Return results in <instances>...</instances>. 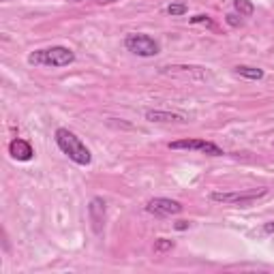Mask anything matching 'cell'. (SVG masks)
Masks as SVG:
<instances>
[{"label":"cell","mask_w":274,"mask_h":274,"mask_svg":"<svg viewBox=\"0 0 274 274\" xmlns=\"http://www.w3.org/2000/svg\"><path fill=\"white\" fill-rule=\"evenodd\" d=\"M56 144H58V148L71 161H73V163H77V165H90V161H92L90 150L86 148V144L79 140L73 131H69V128H56Z\"/></svg>","instance_id":"obj_1"},{"label":"cell","mask_w":274,"mask_h":274,"mask_svg":"<svg viewBox=\"0 0 274 274\" xmlns=\"http://www.w3.org/2000/svg\"><path fill=\"white\" fill-rule=\"evenodd\" d=\"M75 60L73 50L64 45H54V47H45V50H37L28 56L30 64H43V67H52V69H60V67H69Z\"/></svg>","instance_id":"obj_2"},{"label":"cell","mask_w":274,"mask_h":274,"mask_svg":"<svg viewBox=\"0 0 274 274\" xmlns=\"http://www.w3.org/2000/svg\"><path fill=\"white\" fill-rule=\"evenodd\" d=\"M124 47L131 54L140 56V58H152V56H157L161 52V47L155 39L148 37V35H142V32H131V35H126Z\"/></svg>","instance_id":"obj_3"},{"label":"cell","mask_w":274,"mask_h":274,"mask_svg":"<svg viewBox=\"0 0 274 274\" xmlns=\"http://www.w3.org/2000/svg\"><path fill=\"white\" fill-rule=\"evenodd\" d=\"M268 189H253V191H233V193H219L214 191L210 199L216 204H231V206H251L253 201L261 199Z\"/></svg>","instance_id":"obj_4"},{"label":"cell","mask_w":274,"mask_h":274,"mask_svg":"<svg viewBox=\"0 0 274 274\" xmlns=\"http://www.w3.org/2000/svg\"><path fill=\"white\" fill-rule=\"evenodd\" d=\"M169 148L172 150H197L210 157H223V150L214 142H206V140H178V142L169 144Z\"/></svg>","instance_id":"obj_5"},{"label":"cell","mask_w":274,"mask_h":274,"mask_svg":"<svg viewBox=\"0 0 274 274\" xmlns=\"http://www.w3.org/2000/svg\"><path fill=\"white\" fill-rule=\"evenodd\" d=\"M146 212L155 214V216H174L182 212V204L169 197H155L146 204Z\"/></svg>","instance_id":"obj_6"},{"label":"cell","mask_w":274,"mask_h":274,"mask_svg":"<svg viewBox=\"0 0 274 274\" xmlns=\"http://www.w3.org/2000/svg\"><path fill=\"white\" fill-rule=\"evenodd\" d=\"M161 73L165 75H180V77H193V79H206L208 73L201 67H187V64H174V67H163Z\"/></svg>","instance_id":"obj_7"},{"label":"cell","mask_w":274,"mask_h":274,"mask_svg":"<svg viewBox=\"0 0 274 274\" xmlns=\"http://www.w3.org/2000/svg\"><path fill=\"white\" fill-rule=\"evenodd\" d=\"M88 214H90V221H92V229L96 233H101L103 229V223H105V201L101 197H94L88 206Z\"/></svg>","instance_id":"obj_8"},{"label":"cell","mask_w":274,"mask_h":274,"mask_svg":"<svg viewBox=\"0 0 274 274\" xmlns=\"http://www.w3.org/2000/svg\"><path fill=\"white\" fill-rule=\"evenodd\" d=\"M9 155H11L15 161H30L32 157H35V150H32L30 142L15 137V140L9 144Z\"/></svg>","instance_id":"obj_9"},{"label":"cell","mask_w":274,"mask_h":274,"mask_svg":"<svg viewBox=\"0 0 274 274\" xmlns=\"http://www.w3.org/2000/svg\"><path fill=\"white\" fill-rule=\"evenodd\" d=\"M148 122H189L184 114H176V111H163V109H148L146 111Z\"/></svg>","instance_id":"obj_10"},{"label":"cell","mask_w":274,"mask_h":274,"mask_svg":"<svg viewBox=\"0 0 274 274\" xmlns=\"http://www.w3.org/2000/svg\"><path fill=\"white\" fill-rule=\"evenodd\" d=\"M233 71H236V75L244 77V79H253V82H257V79L263 77V71H261V69H257V67H246V64H240V67H236Z\"/></svg>","instance_id":"obj_11"},{"label":"cell","mask_w":274,"mask_h":274,"mask_svg":"<svg viewBox=\"0 0 274 274\" xmlns=\"http://www.w3.org/2000/svg\"><path fill=\"white\" fill-rule=\"evenodd\" d=\"M233 9L240 13V18H251L255 13V5L253 0H233Z\"/></svg>","instance_id":"obj_12"},{"label":"cell","mask_w":274,"mask_h":274,"mask_svg":"<svg viewBox=\"0 0 274 274\" xmlns=\"http://www.w3.org/2000/svg\"><path fill=\"white\" fill-rule=\"evenodd\" d=\"M172 248H174V240H167V238L155 240V253H169Z\"/></svg>","instance_id":"obj_13"},{"label":"cell","mask_w":274,"mask_h":274,"mask_svg":"<svg viewBox=\"0 0 274 274\" xmlns=\"http://www.w3.org/2000/svg\"><path fill=\"white\" fill-rule=\"evenodd\" d=\"M187 11H189V7L184 5V3H172V5L167 7V13L172 15V18H180V15H184Z\"/></svg>","instance_id":"obj_14"},{"label":"cell","mask_w":274,"mask_h":274,"mask_svg":"<svg viewBox=\"0 0 274 274\" xmlns=\"http://www.w3.org/2000/svg\"><path fill=\"white\" fill-rule=\"evenodd\" d=\"M225 22H227L231 28H240V26H242V20H240L236 13H227V15H225Z\"/></svg>","instance_id":"obj_15"},{"label":"cell","mask_w":274,"mask_h":274,"mask_svg":"<svg viewBox=\"0 0 274 274\" xmlns=\"http://www.w3.org/2000/svg\"><path fill=\"white\" fill-rule=\"evenodd\" d=\"M191 24H206V26H212V20L208 18V15H195V18H191Z\"/></svg>","instance_id":"obj_16"},{"label":"cell","mask_w":274,"mask_h":274,"mask_svg":"<svg viewBox=\"0 0 274 274\" xmlns=\"http://www.w3.org/2000/svg\"><path fill=\"white\" fill-rule=\"evenodd\" d=\"M174 227L178 229V231H184V229H189V221H178V223L174 225Z\"/></svg>","instance_id":"obj_17"},{"label":"cell","mask_w":274,"mask_h":274,"mask_svg":"<svg viewBox=\"0 0 274 274\" xmlns=\"http://www.w3.org/2000/svg\"><path fill=\"white\" fill-rule=\"evenodd\" d=\"M263 231H265V233H274V221H272V223H265V225H263Z\"/></svg>","instance_id":"obj_18"},{"label":"cell","mask_w":274,"mask_h":274,"mask_svg":"<svg viewBox=\"0 0 274 274\" xmlns=\"http://www.w3.org/2000/svg\"><path fill=\"white\" fill-rule=\"evenodd\" d=\"M99 5H111V3H116V0H96Z\"/></svg>","instance_id":"obj_19"},{"label":"cell","mask_w":274,"mask_h":274,"mask_svg":"<svg viewBox=\"0 0 274 274\" xmlns=\"http://www.w3.org/2000/svg\"><path fill=\"white\" fill-rule=\"evenodd\" d=\"M71 3H82V0H71Z\"/></svg>","instance_id":"obj_20"}]
</instances>
